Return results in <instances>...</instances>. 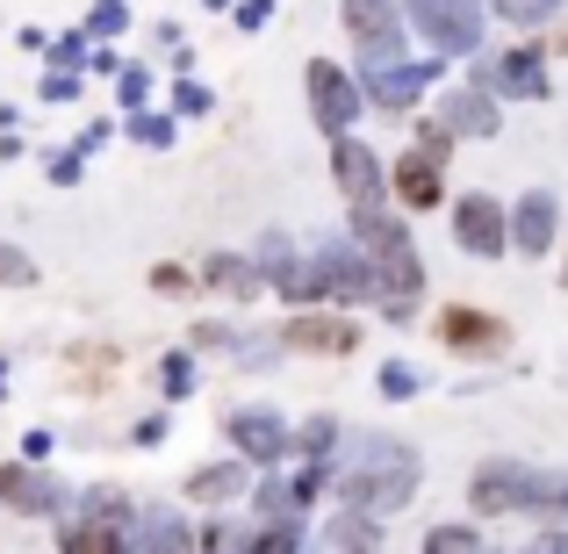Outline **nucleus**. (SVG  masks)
I'll return each mask as SVG.
<instances>
[{
    "mask_svg": "<svg viewBox=\"0 0 568 554\" xmlns=\"http://www.w3.org/2000/svg\"><path fill=\"white\" fill-rule=\"evenodd\" d=\"M410 490H417V454L403 440H361L353 461L338 469V497H346L353 512H375V518L403 512Z\"/></svg>",
    "mask_w": 568,
    "mask_h": 554,
    "instance_id": "f03ea898",
    "label": "nucleus"
},
{
    "mask_svg": "<svg viewBox=\"0 0 568 554\" xmlns=\"http://www.w3.org/2000/svg\"><path fill=\"white\" fill-rule=\"evenodd\" d=\"M130 138H138V144H152V152H166V144H173V123H166V115H130Z\"/></svg>",
    "mask_w": 568,
    "mask_h": 554,
    "instance_id": "c85d7f7f",
    "label": "nucleus"
},
{
    "mask_svg": "<svg viewBox=\"0 0 568 554\" xmlns=\"http://www.w3.org/2000/svg\"><path fill=\"white\" fill-rule=\"evenodd\" d=\"M173 109H181V115H209V109H216V94L194 87V80H181V87H173Z\"/></svg>",
    "mask_w": 568,
    "mask_h": 554,
    "instance_id": "f704fd0d",
    "label": "nucleus"
},
{
    "mask_svg": "<svg viewBox=\"0 0 568 554\" xmlns=\"http://www.w3.org/2000/svg\"><path fill=\"white\" fill-rule=\"evenodd\" d=\"M511 245L532 252V260L555 245V194H526V202L511 209Z\"/></svg>",
    "mask_w": 568,
    "mask_h": 554,
    "instance_id": "dca6fc26",
    "label": "nucleus"
},
{
    "mask_svg": "<svg viewBox=\"0 0 568 554\" xmlns=\"http://www.w3.org/2000/svg\"><path fill=\"white\" fill-rule=\"evenodd\" d=\"M43 101H80V66H58L51 80H43Z\"/></svg>",
    "mask_w": 568,
    "mask_h": 554,
    "instance_id": "e433bc0d",
    "label": "nucleus"
},
{
    "mask_svg": "<svg viewBox=\"0 0 568 554\" xmlns=\"http://www.w3.org/2000/svg\"><path fill=\"white\" fill-rule=\"evenodd\" d=\"M194 533L181 526V518H166V512H152V518H130V547H187Z\"/></svg>",
    "mask_w": 568,
    "mask_h": 554,
    "instance_id": "4be33fe9",
    "label": "nucleus"
},
{
    "mask_svg": "<svg viewBox=\"0 0 568 554\" xmlns=\"http://www.w3.org/2000/svg\"><path fill=\"white\" fill-rule=\"evenodd\" d=\"M417 152H432V159H446V152H454V130H446V115L417 130Z\"/></svg>",
    "mask_w": 568,
    "mask_h": 554,
    "instance_id": "4c0bfd02",
    "label": "nucleus"
},
{
    "mask_svg": "<svg viewBox=\"0 0 568 554\" xmlns=\"http://www.w3.org/2000/svg\"><path fill=\"white\" fill-rule=\"evenodd\" d=\"M454 238L475 252V260H497V252L511 245V216H504V202H489V194H460L454 202Z\"/></svg>",
    "mask_w": 568,
    "mask_h": 554,
    "instance_id": "6e6552de",
    "label": "nucleus"
},
{
    "mask_svg": "<svg viewBox=\"0 0 568 554\" xmlns=\"http://www.w3.org/2000/svg\"><path fill=\"white\" fill-rule=\"evenodd\" d=\"M231 446H237L245 461H266V469H274V461L295 446V432L281 425L274 411H237V417H231Z\"/></svg>",
    "mask_w": 568,
    "mask_h": 554,
    "instance_id": "f8f14e48",
    "label": "nucleus"
},
{
    "mask_svg": "<svg viewBox=\"0 0 568 554\" xmlns=\"http://www.w3.org/2000/svg\"><path fill=\"white\" fill-rule=\"evenodd\" d=\"M123 22H130V14H123V0H101V8L87 14V29H94V37H123Z\"/></svg>",
    "mask_w": 568,
    "mask_h": 554,
    "instance_id": "c9c22d12",
    "label": "nucleus"
},
{
    "mask_svg": "<svg viewBox=\"0 0 568 554\" xmlns=\"http://www.w3.org/2000/svg\"><path fill=\"white\" fill-rule=\"evenodd\" d=\"M187 281H194V274H187V266H152V289H159V295H181V289H187Z\"/></svg>",
    "mask_w": 568,
    "mask_h": 554,
    "instance_id": "ea45409f",
    "label": "nucleus"
},
{
    "mask_svg": "<svg viewBox=\"0 0 568 554\" xmlns=\"http://www.w3.org/2000/svg\"><path fill=\"white\" fill-rule=\"evenodd\" d=\"M0 396H8V361H0Z\"/></svg>",
    "mask_w": 568,
    "mask_h": 554,
    "instance_id": "c03bdc74",
    "label": "nucleus"
},
{
    "mask_svg": "<svg viewBox=\"0 0 568 554\" xmlns=\"http://www.w3.org/2000/svg\"><path fill=\"white\" fill-rule=\"evenodd\" d=\"M338 188H346V202H353V216H367V209H382V188H388V173H382V152H367L361 138H346L338 130Z\"/></svg>",
    "mask_w": 568,
    "mask_h": 554,
    "instance_id": "1a4fd4ad",
    "label": "nucleus"
},
{
    "mask_svg": "<svg viewBox=\"0 0 568 554\" xmlns=\"http://www.w3.org/2000/svg\"><path fill=\"white\" fill-rule=\"evenodd\" d=\"M332 547H375L382 533H375V512H353V518H332V533H324Z\"/></svg>",
    "mask_w": 568,
    "mask_h": 554,
    "instance_id": "a878e982",
    "label": "nucleus"
},
{
    "mask_svg": "<svg viewBox=\"0 0 568 554\" xmlns=\"http://www.w3.org/2000/svg\"><path fill=\"white\" fill-rule=\"evenodd\" d=\"M396 194L410 209H439V159L432 152H403L396 159Z\"/></svg>",
    "mask_w": 568,
    "mask_h": 554,
    "instance_id": "a211bd4d",
    "label": "nucleus"
},
{
    "mask_svg": "<svg viewBox=\"0 0 568 554\" xmlns=\"http://www.w3.org/2000/svg\"><path fill=\"white\" fill-rule=\"evenodd\" d=\"M43 51H51V66H80V58H87V37H58V43H43Z\"/></svg>",
    "mask_w": 568,
    "mask_h": 554,
    "instance_id": "58836bf2",
    "label": "nucleus"
},
{
    "mask_svg": "<svg viewBox=\"0 0 568 554\" xmlns=\"http://www.w3.org/2000/svg\"><path fill=\"white\" fill-rule=\"evenodd\" d=\"M159 382H166V396H187V389H194V361H187V353H166V361H159Z\"/></svg>",
    "mask_w": 568,
    "mask_h": 554,
    "instance_id": "2f4dec72",
    "label": "nucleus"
},
{
    "mask_svg": "<svg viewBox=\"0 0 568 554\" xmlns=\"http://www.w3.org/2000/svg\"><path fill=\"white\" fill-rule=\"evenodd\" d=\"M252 547H260V554H295V547H303V526H295V512H274L260 533H252Z\"/></svg>",
    "mask_w": 568,
    "mask_h": 554,
    "instance_id": "b1692460",
    "label": "nucleus"
},
{
    "mask_svg": "<svg viewBox=\"0 0 568 554\" xmlns=\"http://www.w3.org/2000/svg\"><path fill=\"white\" fill-rule=\"evenodd\" d=\"M361 66H367V80H382L388 66H403V37H388V43H361Z\"/></svg>",
    "mask_w": 568,
    "mask_h": 554,
    "instance_id": "c756f323",
    "label": "nucleus"
},
{
    "mask_svg": "<svg viewBox=\"0 0 568 554\" xmlns=\"http://www.w3.org/2000/svg\"><path fill=\"white\" fill-rule=\"evenodd\" d=\"M425 547H432V554H468V547H475V526H432Z\"/></svg>",
    "mask_w": 568,
    "mask_h": 554,
    "instance_id": "473e14b6",
    "label": "nucleus"
},
{
    "mask_svg": "<svg viewBox=\"0 0 568 554\" xmlns=\"http://www.w3.org/2000/svg\"><path fill=\"white\" fill-rule=\"evenodd\" d=\"M332 446H338V425H332V417H310V425L295 432V446H288V454H310V461H332Z\"/></svg>",
    "mask_w": 568,
    "mask_h": 554,
    "instance_id": "393cba45",
    "label": "nucleus"
},
{
    "mask_svg": "<svg viewBox=\"0 0 568 554\" xmlns=\"http://www.w3.org/2000/svg\"><path fill=\"white\" fill-rule=\"evenodd\" d=\"M489 8H497L504 22H526V29H532V22H547V14H555L561 0H489Z\"/></svg>",
    "mask_w": 568,
    "mask_h": 554,
    "instance_id": "cd10ccee",
    "label": "nucleus"
},
{
    "mask_svg": "<svg viewBox=\"0 0 568 554\" xmlns=\"http://www.w3.org/2000/svg\"><path fill=\"white\" fill-rule=\"evenodd\" d=\"M410 22L425 43H439L446 58H468L483 43V0H410Z\"/></svg>",
    "mask_w": 568,
    "mask_h": 554,
    "instance_id": "39448f33",
    "label": "nucleus"
},
{
    "mask_svg": "<svg viewBox=\"0 0 568 554\" xmlns=\"http://www.w3.org/2000/svg\"><path fill=\"white\" fill-rule=\"evenodd\" d=\"M130 518L138 512H130L123 490H94V497H87V518L65 526V547H87V554L94 547H130Z\"/></svg>",
    "mask_w": 568,
    "mask_h": 554,
    "instance_id": "0eeeda50",
    "label": "nucleus"
},
{
    "mask_svg": "<svg viewBox=\"0 0 568 554\" xmlns=\"http://www.w3.org/2000/svg\"><path fill=\"white\" fill-rule=\"evenodd\" d=\"M237 490H245V469H237V461H216V469H194L187 475V497L194 504H223V497H237Z\"/></svg>",
    "mask_w": 568,
    "mask_h": 554,
    "instance_id": "aec40b11",
    "label": "nucleus"
},
{
    "mask_svg": "<svg viewBox=\"0 0 568 554\" xmlns=\"http://www.w3.org/2000/svg\"><path fill=\"white\" fill-rule=\"evenodd\" d=\"M202 8H231V0H202Z\"/></svg>",
    "mask_w": 568,
    "mask_h": 554,
    "instance_id": "a18cd8bd",
    "label": "nucleus"
},
{
    "mask_svg": "<svg viewBox=\"0 0 568 554\" xmlns=\"http://www.w3.org/2000/svg\"><path fill=\"white\" fill-rule=\"evenodd\" d=\"M144 94H152V80H144V66H123V101H130V109H138Z\"/></svg>",
    "mask_w": 568,
    "mask_h": 554,
    "instance_id": "79ce46f5",
    "label": "nucleus"
},
{
    "mask_svg": "<svg viewBox=\"0 0 568 554\" xmlns=\"http://www.w3.org/2000/svg\"><path fill=\"white\" fill-rule=\"evenodd\" d=\"M37 281V260L22 245H0V289H29Z\"/></svg>",
    "mask_w": 568,
    "mask_h": 554,
    "instance_id": "bb28decb",
    "label": "nucleus"
},
{
    "mask_svg": "<svg viewBox=\"0 0 568 554\" xmlns=\"http://www.w3.org/2000/svg\"><path fill=\"white\" fill-rule=\"evenodd\" d=\"M346 29H353V43H388V37H403L396 0H346Z\"/></svg>",
    "mask_w": 568,
    "mask_h": 554,
    "instance_id": "6ab92c4d",
    "label": "nucleus"
},
{
    "mask_svg": "<svg viewBox=\"0 0 568 554\" xmlns=\"http://www.w3.org/2000/svg\"><path fill=\"white\" fill-rule=\"evenodd\" d=\"M483 87H504V94H518V101H547V66H540V51L526 43V51L483 66Z\"/></svg>",
    "mask_w": 568,
    "mask_h": 554,
    "instance_id": "ddd939ff",
    "label": "nucleus"
},
{
    "mask_svg": "<svg viewBox=\"0 0 568 554\" xmlns=\"http://www.w3.org/2000/svg\"><path fill=\"white\" fill-rule=\"evenodd\" d=\"M295 266H303V260H295V245H288L281 231H266V245H260V274L274 281V289H288V281H295Z\"/></svg>",
    "mask_w": 568,
    "mask_h": 554,
    "instance_id": "5701e85b",
    "label": "nucleus"
},
{
    "mask_svg": "<svg viewBox=\"0 0 568 554\" xmlns=\"http://www.w3.org/2000/svg\"><path fill=\"white\" fill-rule=\"evenodd\" d=\"M281 339H288L295 353H353V346H361V332H353L346 318H295Z\"/></svg>",
    "mask_w": 568,
    "mask_h": 554,
    "instance_id": "2eb2a0df",
    "label": "nucleus"
},
{
    "mask_svg": "<svg viewBox=\"0 0 568 554\" xmlns=\"http://www.w3.org/2000/svg\"><path fill=\"white\" fill-rule=\"evenodd\" d=\"M475 512L497 518V512H568V483L540 469H518V461H489L475 475Z\"/></svg>",
    "mask_w": 568,
    "mask_h": 554,
    "instance_id": "7ed1b4c3",
    "label": "nucleus"
},
{
    "mask_svg": "<svg viewBox=\"0 0 568 554\" xmlns=\"http://www.w3.org/2000/svg\"><path fill=\"white\" fill-rule=\"evenodd\" d=\"M353 231H361V252H367V266H375V303L403 324V318L417 310V289H425V260H417L410 231H403L388 209L353 216Z\"/></svg>",
    "mask_w": 568,
    "mask_h": 554,
    "instance_id": "f257e3e1",
    "label": "nucleus"
},
{
    "mask_svg": "<svg viewBox=\"0 0 568 554\" xmlns=\"http://www.w3.org/2000/svg\"><path fill=\"white\" fill-rule=\"evenodd\" d=\"M288 303H310V295H332V303H361V295H375V266H367L361 245H317L303 266H295Z\"/></svg>",
    "mask_w": 568,
    "mask_h": 554,
    "instance_id": "20e7f679",
    "label": "nucleus"
},
{
    "mask_svg": "<svg viewBox=\"0 0 568 554\" xmlns=\"http://www.w3.org/2000/svg\"><path fill=\"white\" fill-rule=\"evenodd\" d=\"M439 346H454V353H504V324L489 318V310L446 303L439 310Z\"/></svg>",
    "mask_w": 568,
    "mask_h": 554,
    "instance_id": "9d476101",
    "label": "nucleus"
},
{
    "mask_svg": "<svg viewBox=\"0 0 568 554\" xmlns=\"http://www.w3.org/2000/svg\"><path fill=\"white\" fill-rule=\"evenodd\" d=\"M260 512L274 518V512H303V504H295V483H274V475H266L260 483Z\"/></svg>",
    "mask_w": 568,
    "mask_h": 554,
    "instance_id": "72a5a7b5",
    "label": "nucleus"
},
{
    "mask_svg": "<svg viewBox=\"0 0 568 554\" xmlns=\"http://www.w3.org/2000/svg\"><path fill=\"white\" fill-rule=\"evenodd\" d=\"M51 181H58V188L80 181V152H51Z\"/></svg>",
    "mask_w": 568,
    "mask_h": 554,
    "instance_id": "a19ab883",
    "label": "nucleus"
},
{
    "mask_svg": "<svg viewBox=\"0 0 568 554\" xmlns=\"http://www.w3.org/2000/svg\"><path fill=\"white\" fill-rule=\"evenodd\" d=\"M382 396H388V403L417 396V367H410V361H388V367H382Z\"/></svg>",
    "mask_w": 568,
    "mask_h": 554,
    "instance_id": "7c9ffc66",
    "label": "nucleus"
},
{
    "mask_svg": "<svg viewBox=\"0 0 568 554\" xmlns=\"http://www.w3.org/2000/svg\"><path fill=\"white\" fill-rule=\"evenodd\" d=\"M274 14V0H237V29H260Z\"/></svg>",
    "mask_w": 568,
    "mask_h": 554,
    "instance_id": "37998d69",
    "label": "nucleus"
},
{
    "mask_svg": "<svg viewBox=\"0 0 568 554\" xmlns=\"http://www.w3.org/2000/svg\"><path fill=\"white\" fill-rule=\"evenodd\" d=\"M446 130H454V138H497V101H489L483 87L446 94Z\"/></svg>",
    "mask_w": 568,
    "mask_h": 554,
    "instance_id": "f3484780",
    "label": "nucleus"
},
{
    "mask_svg": "<svg viewBox=\"0 0 568 554\" xmlns=\"http://www.w3.org/2000/svg\"><path fill=\"white\" fill-rule=\"evenodd\" d=\"M432 80H439V58H417V66L403 58V66H388L382 80H375V109H410Z\"/></svg>",
    "mask_w": 568,
    "mask_h": 554,
    "instance_id": "4468645a",
    "label": "nucleus"
},
{
    "mask_svg": "<svg viewBox=\"0 0 568 554\" xmlns=\"http://www.w3.org/2000/svg\"><path fill=\"white\" fill-rule=\"evenodd\" d=\"M303 80H310V115H317V130H332V138H338V130L361 123L367 101H361V87H353L346 72L332 66V58H317V66H310Z\"/></svg>",
    "mask_w": 568,
    "mask_h": 554,
    "instance_id": "423d86ee",
    "label": "nucleus"
},
{
    "mask_svg": "<svg viewBox=\"0 0 568 554\" xmlns=\"http://www.w3.org/2000/svg\"><path fill=\"white\" fill-rule=\"evenodd\" d=\"M0 512H22V518H51L65 512V490L37 469H0Z\"/></svg>",
    "mask_w": 568,
    "mask_h": 554,
    "instance_id": "9b49d317",
    "label": "nucleus"
},
{
    "mask_svg": "<svg viewBox=\"0 0 568 554\" xmlns=\"http://www.w3.org/2000/svg\"><path fill=\"white\" fill-rule=\"evenodd\" d=\"M209 289H223V295H260V266L237 260V252H216V260H209Z\"/></svg>",
    "mask_w": 568,
    "mask_h": 554,
    "instance_id": "412c9836",
    "label": "nucleus"
}]
</instances>
